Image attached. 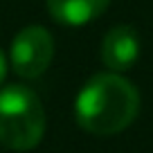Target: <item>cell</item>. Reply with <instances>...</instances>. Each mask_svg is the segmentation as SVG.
<instances>
[{"label":"cell","instance_id":"obj_3","mask_svg":"<svg viewBox=\"0 0 153 153\" xmlns=\"http://www.w3.org/2000/svg\"><path fill=\"white\" fill-rule=\"evenodd\" d=\"M54 56V38L45 27H25L16 34L11 43V68L23 79H34L41 76L50 68Z\"/></svg>","mask_w":153,"mask_h":153},{"label":"cell","instance_id":"obj_1","mask_svg":"<svg viewBox=\"0 0 153 153\" xmlns=\"http://www.w3.org/2000/svg\"><path fill=\"white\" fill-rule=\"evenodd\" d=\"M140 113V92L115 72L95 74L76 97V122L92 135H115L128 128Z\"/></svg>","mask_w":153,"mask_h":153},{"label":"cell","instance_id":"obj_6","mask_svg":"<svg viewBox=\"0 0 153 153\" xmlns=\"http://www.w3.org/2000/svg\"><path fill=\"white\" fill-rule=\"evenodd\" d=\"M5 74H7V59L2 54V50H0V83L5 81Z\"/></svg>","mask_w":153,"mask_h":153},{"label":"cell","instance_id":"obj_5","mask_svg":"<svg viewBox=\"0 0 153 153\" xmlns=\"http://www.w3.org/2000/svg\"><path fill=\"white\" fill-rule=\"evenodd\" d=\"M108 5L110 0H48V11L56 23L79 27L99 18Z\"/></svg>","mask_w":153,"mask_h":153},{"label":"cell","instance_id":"obj_4","mask_svg":"<svg viewBox=\"0 0 153 153\" xmlns=\"http://www.w3.org/2000/svg\"><path fill=\"white\" fill-rule=\"evenodd\" d=\"M140 56V36L131 25H117L104 36L101 61L110 72H124L135 65Z\"/></svg>","mask_w":153,"mask_h":153},{"label":"cell","instance_id":"obj_2","mask_svg":"<svg viewBox=\"0 0 153 153\" xmlns=\"http://www.w3.org/2000/svg\"><path fill=\"white\" fill-rule=\"evenodd\" d=\"M45 133L43 104L25 86L0 90V144L14 151L34 149Z\"/></svg>","mask_w":153,"mask_h":153}]
</instances>
